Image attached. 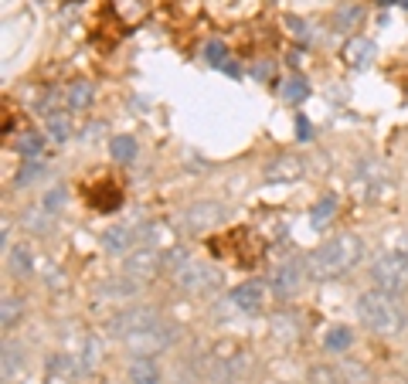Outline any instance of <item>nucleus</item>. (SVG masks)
Listing matches in <instances>:
<instances>
[{"label":"nucleus","mask_w":408,"mask_h":384,"mask_svg":"<svg viewBox=\"0 0 408 384\" xmlns=\"http://www.w3.org/2000/svg\"><path fill=\"white\" fill-rule=\"evenodd\" d=\"M357 258H360V238L357 235H337L309 256V276L313 279H337L340 272L357 265Z\"/></svg>","instance_id":"obj_1"},{"label":"nucleus","mask_w":408,"mask_h":384,"mask_svg":"<svg viewBox=\"0 0 408 384\" xmlns=\"http://www.w3.org/2000/svg\"><path fill=\"white\" fill-rule=\"evenodd\" d=\"M357 313H360V323L374 333H398L405 327V309L395 303L391 293H381V289L360 293Z\"/></svg>","instance_id":"obj_2"},{"label":"nucleus","mask_w":408,"mask_h":384,"mask_svg":"<svg viewBox=\"0 0 408 384\" xmlns=\"http://www.w3.org/2000/svg\"><path fill=\"white\" fill-rule=\"evenodd\" d=\"M371 279L381 293H402L408 286V252H384L374 265H371Z\"/></svg>","instance_id":"obj_3"},{"label":"nucleus","mask_w":408,"mask_h":384,"mask_svg":"<svg viewBox=\"0 0 408 384\" xmlns=\"http://www.w3.org/2000/svg\"><path fill=\"white\" fill-rule=\"evenodd\" d=\"M123 340H126V347L136 357H153L156 350H163L170 344V327L156 323V327H147V330H140V333H129Z\"/></svg>","instance_id":"obj_4"},{"label":"nucleus","mask_w":408,"mask_h":384,"mask_svg":"<svg viewBox=\"0 0 408 384\" xmlns=\"http://www.w3.org/2000/svg\"><path fill=\"white\" fill-rule=\"evenodd\" d=\"M174 279H177L184 289H204V286H211V282H214V272H211V269H204V265H198V262H191L187 256H177Z\"/></svg>","instance_id":"obj_5"},{"label":"nucleus","mask_w":408,"mask_h":384,"mask_svg":"<svg viewBox=\"0 0 408 384\" xmlns=\"http://www.w3.org/2000/svg\"><path fill=\"white\" fill-rule=\"evenodd\" d=\"M156 323L160 320H156L153 309H123L112 320V330L119 333V337H129V333H140V330H147V327H156Z\"/></svg>","instance_id":"obj_6"},{"label":"nucleus","mask_w":408,"mask_h":384,"mask_svg":"<svg viewBox=\"0 0 408 384\" xmlns=\"http://www.w3.org/2000/svg\"><path fill=\"white\" fill-rule=\"evenodd\" d=\"M344 61L351 65V68H367L371 61H374V41L371 38H364V34H354V38H347L344 41Z\"/></svg>","instance_id":"obj_7"},{"label":"nucleus","mask_w":408,"mask_h":384,"mask_svg":"<svg viewBox=\"0 0 408 384\" xmlns=\"http://www.w3.org/2000/svg\"><path fill=\"white\" fill-rule=\"evenodd\" d=\"M89 201H92V207H96V211H116V207L123 205V191H119L112 180H99V184L92 187Z\"/></svg>","instance_id":"obj_8"},{"label":"nucleus","mask_w":408,"mask_h":384,"mask_svg":"<svg viewBox=\"0 0 408 384\" xmlns=\"http://www.w3.org/2000/svg\"><path fill=\"white\" fill-rule=\"evenodd\" d=\"M231 303L242 313H258L262 309V286L258 282H242L231 289Z\"/></svg>","instance_id":"obj_9"},{"label":"nucleus","mask_w":408,"mask_h":384,"mask_svg":"<svg viewBox=\"0 0 408 384\" xmlns=\"http://www.w3.org/2000/svg\"><path fill=\"white\" fill-rule=\"evenodd\" d=\"M126 269H129V276H136V279H150L153 272L160 269V258H156L153 249H136V252L129 256Z\"/></svg>","instance_id":"obj_10"},{"label":"nucleus","mask_w":408,"mask_h":384,"mask_svg":"<svg viewBox=\"0 0 408 384\" xmlns=\"http://www.w3.org/2000/svg\"><path fill=\"white\" fill-rule=\"evenodd\" d=\"M109 7H112V14L119 17L123 27H136L147 17V7H143L140 0H109Z\"/></svg>","instance_id":"obj_11"},{"label":"nucleus","mask_w":408,"mask_h":384,"mask_svg":"<svg viewBox=\"0 0 408 384\" xmlns=\"http://www.w3.org/2000/svg\"><path fill=\"white\" fill-rule=\"evenodd\" d=\"M102 245H105V252L123 256V252L133 249V228H129V225H112V228L102 235Z\"/></svg>","instance_id":"obj_12"},{"label":"nucleus","mask_w":408,"mask_h":384,"mask_svg":"<svg viewBox=\"0 0 408 384\" xmlns=\"http://www.w3.org/2000/svg\"><path fill=\"white\" fill-rule=\"evenodd\" d=\"M129 384H160V367L153 357H136L129 364Z\"/></svg>","instance_id":"obj_13"},{"label":"nucleus","mask_w":408,"mask_h":384,"mask_svg":"<svg viewBox=\"0 0 408 384\" xmlns=\"http://www.w3.org/2000/svg\"><path fill=\"white\" fill-rule=\"evenodd\" d=\"M92 85L89 82H72L68 85V109H89L92 105Z\"/></svg>","instance_id":"obj_14"},{"label":"nucleus","mask_w":408,"mask_h":384,"mask_svg":"<svg viewBox=\"0 0 408 384\" xmlns=\"http://www.w3.org/2000/svg\"><path fill=\"white\" fill-rule=\"evenodd\" d=\"M351 340H354V333L347 330V327H330L327 337H323V347H327L330 354H340V350L351 347Z\"/></svg>","instance_id":"obj_15"},{"label":"nucleus","mask_w":408,"mask_h":384,"mask_svg":"<svg viewBox=\"0 0 408 384\" xmlns=\"http://www.w3.org/2000/svg\"><path fill=\"white\" fill-rule=\"evenodd\" d=\"M333 211H337V198H333V194H323V198L313 205V211H309V221L320 228V225H327V221H330Z\"/></svg>","instance_id":"obj_16"},{"label":"nucleus","mask_w":408,"mask_h":384,"mask_svg":"<svg viewBox=\"0 0 408 384\" xmlns=\"http://www.w3.org/2000/svg\"><path fill=\"white\" fill-rule=\"evenodd\" d=\"M211 218H214V221L221 218V207L218 205H198V207H191V214H187L191 228H204V225H211Z\"/></svg>","instance_id":"obj_17"},{"label":"nucleus","mask_w":408,"mask_h":384,"mask_svg":"<svg viewBox=\"0 0 408 384\" xmlns=\"http://www.w3.org/2000/svg\"><path fill=\"white\" fill-rule=\"evenodd\" d=\"M272 282H276V293H293V289L300 286V269L289 262V265H282L279 272H276V279Z\"/></svg>","instance_id":"obj_18"},{"label":"nucleus","mask_w":408,"mask_h":384,"mask_svg":"<svg viewBox=\"0 0 408 384\" xmlns=\"http://www.w3.org/2000/svg\"><path fill=\"white\" fill-rule=\"evenodd\" d=\"M279 177H300V163L293 160V156H286V160H276L269 170H265V180H279Z\"/></svg>","instance_id":"obj_19"},{"label":"nucleus","mask_w":408,"mask_h":384,"mask_svg":"<svg viewBox=\"0 0 408 384\" xmlns=\"http://www.w3.org/2000/svg\"><path fill=\"white\" fill-rule=\"evenodd\" d=\"M109 150H112V156H116L119 163H129V160L136 156V140H133V136H116V140L109 143Z\"/></svg>","instance_id":"obj_20"},{"label":"nucleus","mask_w":408,"mask_h":384,"mask_svg":"<svg viewBox=\"0 0 408 384\" xmlns=\"http://www.w3.org/2000/svg\"><path fill=\"white\" fill-rule=\"evenodd\" d=\"M306 92H309V89H306V82L300 75H293V78L282 82V99H286V103H303Z\"/></svg>","instance_id":"obj_21"},{"label":"nucleus","mask_w":408,"mask_h":384,"mask_svg":"<svg viewBox=\"0 0 408 384\" xmlns=\"http://www.w3.org/2000/svg\"><path fill=\"white\" fill-rule=\"evenodd\" d=\"M41 143H45V140H41L38 133H21V136L14 140V150L21 156H34V154H41Z\"/></svg>","instance_id":"obj_22"},{"label":"nucleus","mask_w":408,"mask_h":384,"mask_svg":"<svg viewBox=\"0 0 408 384\" xmlns=\"http://www.w3.org/2000/svg\"><path fill=\"white\" fill-rule=\"evenodd\" d=\"M68 133H72V123H68V116H61V112H54V116H48V136L51 140H68Z\"/></svg>","instance_id":"obj_23"},{"label":"nucleus","mask_w":408,"mask_h":384,"mask_svg":"<svg viewBox=\"0 0 408 384\" xmlns=\"http://www.w3.org/2000/svg\"><path fill=\"white\" fill-rule=\"evenodd\" d=\"M225 58H228V54H225V45H221V41H207V48H204V61H207V65L225 68V65H228Z\"/></svg>","instance_id":"obj_24"},{"label":"nucleus","mask_w":408,"mask_h":384,"mask_svg":"<svg viewBox=\"0 0 408 384\" xmlns=\"http://www.w3.org/2000/svg\"><path fill=\"white\" fill-rule=\"evenodd\" d=\"M99 360H102V344L96 340V337H89V340H85V360H82V367L92 371Z\"/></svg>","instance_id":"obj_25"},{"label":"nucleus","mask_w":408,"mask_h":384,"mask_svg":"<svg viewBox=\"0 0 408 384\" xmlns=\"http://www.w3.org/2000/svg\"><path fill=\"white\" fill-rule=\"evenodd\" d=\"M354 21H360V7H357V3H347V7L337 10V24H340V31H347Z\"/></svg>","instance_id":"obj_26"},{"label":"nucleus","mask_w":408,"mask_h":384,"mask_svg":"<svg viewBox=\"0 0 408 384\" xmlns=\"http://www.w3.org/2000/svg\"><path fill=\"white\" fill-rule=\"evenodd\" d=\"M17 313H21V300L7 296V300H3V313H0V320H3V330H10V323L17 320Z\"/></svg>","instance_id":"obj_27"},{"label":"nucleus","mask_w":408,"mask_h":384,"mask_svg":"<svg viewBox=\"0 0 408 384\" xmlns=\"http://www.w3.org/2000/svg\"><path fill=\"white\" fill-rule=\"evenodd\" d=\"M17 367H21V350L7 344V347H3V378H10Z\"/></svg>","instance_id":"obj_28"},{"label":"nucleus","mask_w":408,"mask_h":384,"mask_svg":"<svg viewBox=\"0 0 408 384\" xmlns=\"http://www.w3.org/2000/svg\"><path fill=\"white\" fill-rule=\"evenodd\" d=\"M51 371H58V374H75V360L65 357V354H58V357L51 360Z\"/></svg>","instance_id":"obj_29"},{"label":"nucleus","mask_w":408,"mask_h":384,"mask_svg":"<svg viewBox=\"0 0 408 384\" xmlns=\"http://www.w3.org/2000/svg\"><path fill=\"white\" fill-rule=\"evenodd\" d=\"M10 265H14L17 272H27V269H31V262H27V256H24V249H14V252H10Z\"/></svg>","instance_id":"obj_30"},{"label":"nucleus","mask_w":408,"mask_h":384,"mask_svg":"<svg viewBox=\"0 0 408 384\" xmlns=\"http://www.w3.org/2000/svg\"><path fill=\"white\" fill-rule=\"evenodd\" d=\"M61 201H65V191H61V187H54L48 198H45V207H48V211H54V207H61Z\"/></svg>","instance_id":"obj_31"},{"label":"nucleus","mask_w":408,"mask_h":384,"mask_svg":"<svg viewBox=\"0 0 408 384\" xmlns=\"http://www.w3.org/2000/svg\"><path fill=\"white\" fill-rule=\"evenodd\" d=\"M286 24L293 27V34H296V38H303L306 31H303V21H300V17H286Z\"/></svg>","instance_id":"obj_32"},{"label":"nucleus","mask_w":408,"mask_h":384,"mask_svg":"<svg viewBox=\"0 0 408 384\" xmlns=\"http://www.w3.org/2000/svg\"><path fill=\"white\" fill-rule=\"evenodd\" d=\"M38 170H41V167H38V163H27L24 170H21V177H17V184H24L27 177H34V174H38Z\"/></svg>","instance_id":"obj_33"},{"label":"nucleus","mask_w":408,"mask_h":384,"mask_svg":"<svg viewBox=\"0 0 408 384\" xmlns=\"http://www.w3.org/2000/svg\"><path fill=\"white\" fill-rule=\"evenodd\" d=\"M296 133H300V140H306V136H309V123H306V116H300V119H296Z\"/></svg>","instance_id":"obj_34"},{"label":"nucleus","mask_w":408,"mask_h":384,"mask_svg":"<svg viewBox=\"0 0 408 384\" xmlns=\"http://www.w3.org/2000/svg\"><path fill=\"white\" fill-rule=\"evenodd\" d=\"M269 72H272L269 65H255V75H258V78H269Z\"/></svg>","instance_id":"obj_35"},{"label":"nucleus","mask_w":408,"mask_h":384,"mask_svg":"<svg viewBox=\"0 0 408 384\" xmlns=\"http://www.w3.org/2000/svg\"><path fill=\"white\" fill-rule=\"evenodd\" d=\"M402 7H408V0H402Z\"/></svg>","instance_id":"obj_36"}]
</instances>
